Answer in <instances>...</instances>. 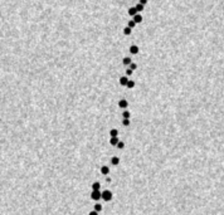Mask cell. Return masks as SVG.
I'll use <instances>...</instances> for the list:
<instances>
[{"label": "cell", "instance_id": "cell-13", "mask_svg": "<svg viewBox=\"0 0 224 215\" xmlns=\"http://www.w3.org/2000/svg\"><path fill=\"white\" fill-rule=\"evenodd\" d=\"M123 34H125V35H130V34H131V28H130V27H126V28L123 29Z\"/></svg>", "mask_w": 224, "mask_h": 215}, {"label": "cell", "instance_id": "cell-1", "mask_svg": "<svg viewBox=\"0 0 224 215\" xmlns=\"http://www.w3.org/2000/svg\"><path fill=\"white\" fill-rule=\"evenodd\" d=\"M112 192L110 190H105L103 192H102V199L105 200V201H111L112 200Z\"/></svg>", "mask_w": 224, "mask_h": 215}, {"label": "cell", "instance_id": "cell-4", "mask_svg": "<svg viewBox=\"0 0 224 215\" xmlns=\"http://www.w3.org/2000/svg\"><path fill=\"white\" fill-rule=\"evenodd\" d=\"M136 14H137V9H136V6H132V8H130V9H128V15L135 16Z\"/></svg>", "mask_w": 224, "mask_h": 215}, {"label": "cell", "instance_id": "cell-23", "mask_svg": "<svg viewBox=\"0 0 224 215\" xmlns=\"http://www.w3.org/2000/svg\"><path fill=\"white\" fill-rule=\"evenodd\" d=\"M132 73H134V71H132V69H127V71H126V75H131Z\"/></svg>", "mask_w": 224, "mask_h": 215}, {"label": "cell", "instance_id": "cell-6", "mask_svg": "<svg viewBox=\"0 0 224 215\" xmlns=\"http://www.w3.org/2000/svg\"><path fill=\"white\" fill-rule=\"evenodd\" d=\"M139 50H140V49H139L137 45H131V47H130V52H131L132 54H137Z\"/></svg>", "mask_w": 224, "mask_h": 215}, {"label": "cell", "instance_id": "cell-8", "mask_svg": "<svg viewBox=\"0 0 224 215\" xmlns=\"http://www.w3.org/2000/svg\"><path fill=\"white\" fill-rule=\"evenodd\" d=\"M101 174H102V175H108V174H110V169H108L107 166H102V167H101Z\"/></svg>", "mask_w": 224, "mask_h": 215}, {"label": "cell", "instance_id": "cell-5", "mask_svg": "<svg viewBox=\"0 0 224 215\" xmlns=\"http://www.w3.org/2000/svg\"><path fill=\"white\" fill-rule=\"evenodd\" d=\"M127 83H128V79H127L126 75H123V77L120 78V84L121 86H127Z\"/></svg>", "mask_w": 224, "mask_h": 215}, {"label": "cell", "instance_id": "cell-21", "mask_svg": "<svg viewBox=\"0 0 224 215\" xmlns=\"http://www.w3.org/2000/svg\"><path fill=\"white\" fill-rule=\"evenodd\" d=\"M135 25H136V23H135L134 20H130V22H128V27H130L131 29H132V28H134Z\"/></svg>", "mask_w": 224, "mask_h": 215}, {"label": "cell", "instance_id": "cell-14", "mask_svg": "<svg viewBox=\"0 0 224 215\" xmlns=\"http://www.w3.org/2000/svg\"><path fill=\"white\" fill-rule=\"evenodd\" d=\"M127 88H130V89H132L134 87H135V82L134 81H128V83H127V86H126Z\"/></svg>", "mask_w": 224, "mask_h": 215}, {"label": "cell", "instance_id": "cell-12", "mask_svg": "<svg viewBox=\"0 0 224 215\" xmlns=\"http://www.w3.org/2000/svg\"><path fill=\"white\" fill-rule=\"evenodd\" d=\"M110 135H111V137H117V135H118V131H117L116 128H112L111 131H110Z\"/></svg>", "mask_w": 224, "mask_h": 215}, {"label": "cell", "instance_id": "cell-17", "mask_svg": "<svg viewBox=\"0 0 224 215\" xmlns=\"http://www.w3.org/2000/svg\"><path fill=\"white\" fill-rule=\"evenodd\" d=\"M122 116H123V118H130V116H131V113L128 112V111H123V113H122Z\"/></svg>", "mask_w": 224, "mask_h": 215}, {"label": "cell", "instance_id": "cell-9", "mask_svg": "<svg viewBox=\"0 0 224 215\" xmlns=\"http://www.w3.org/2000/svg\"><path fill=\"white\" fill-rule=\"evenodd\" d=\"M118 142H120V140L117 137H111V140H110V143H111L112 146H117Z\"/></svg>", "mask_w": 224, "mask_h": 215}, {"label": "cell", "instance_id": "cell-20", "mask_svg": "<svg viewBox=\"0 0 224 215\" xmlns=\"http://www.w3.org/2000/svg\"><path fill=\"white\" fill-rule=\"evenodd\" d=\"M122 125H123V126H128V125H130V120H127V118H123V121H122Z\"/></svg>", "mask_w": 224, "mask_h": 215}, {"label": "cell", "instance_id": "cell-16", "mask_svg": "<svg viewBox=\"0 0 224 215\" xmlns=\"http://www.w3.org/2000/svg\"><path fill=\"white\" fill-rule=\"evenodd\" d=\"M144 6H145V5H142V4H140V3H139V4L136 5V9H137V13H139V11H142V10H144Z\"/></svg>", "mask_w": 224, "mask_h": 215}, {"label": "cell", "instance_id": "cell-7", "mask_svg": "<svg viewBox=\"0 0 224 215\" xmlns=\"http://www.w3.org/2000/svg\"><path fill=\"white\" fill-rule=\"evenodd\" d=\"M134 22H135L136 24H139V23H141V22H142V16H141L140 14H136V15L134 16Z\"/></svg>", "mask_w": 224, "mask_h": 215}, {"label": "cell", "instance_id": "cell-10", "mask_svg": "<svg viewBox=\"0 0 224 215\" xmlns=\"http://www.w3.org/2000/svg\"><path fill=\"white\" fill-rule=\"evenodd\" d=\"M111 164L112 165H118V164H120V159L116 157V156H113V157L111 159Z\"/></svg>", "mask_w": 224, "mask_h": 215}, {"label": "cell", "instance_id": "cell-19", "mask_svg": "<svg viewBox=\"0 0 224 215\" xmlns=\"http://www.w3.org/2000/svg\"><path fill=\"white\" fill-rule=\"evenodd\" d=\"M116 147H117V148H120V150H122V148L125 147V143L122 142V141H120V142H118V145H117Z\"/></svg>", "mask_w": 224, "mask_h": 215}, {"label": "cell", "instance_id": "cell-11", "mask_svg": "<svg viewBox=\"0 0 224 215\" xmlns=\"http://www.w3.org/2000/svg\"><path fill=\"white\" fill-rule=\"evenodd\" d=\"M122 63H123L125 66H131V63H132V62H131V58H127V57H126V58H123Z\"/></svg>", "mask_w": 224, "mask_h": 215}, {"label": "cell", "instance_id": "cell-3", "mask_svg": "<svg viewBox=\"0 0 224 215\" xmlns=\"http://www.w3.org/2000/svg\"><path fill=\"white\" fill-rule=\"evenodd\" d=\"M127 106H128V102H127L126 100H121V101L118 102V107L123 108V109H126V108H127Z\"/></svg>", "mask_w": 224, "mask_h": 215}, {"label": "cell", "instance_id": "cell-22", "mask_svg": "<svg viewBox=\"0 0 224 215\" xmlns=\"http://www.w3.org/2000/svg\"><path fill=\"white\" fill-rule=\"evenodd\" d=\"M137 68V64L136 63H131V66H130V69H132V71H135Z\"/></svg>", "mask_w": 224, "mask_h": 215}, {"label": "cell", "instance_id": "cell-24", "mask_svg": "<svg viewBox=\"0 0 224 215\" xmlns=\"http://www.w3.org/2000/svg\"><path fill=\"white\" fill-rule=\"evenodd\" d=\"M88 215H98V211H96V210H93V211H91Z\"/></svg>", "mask_w": 224, "mask_h": 215}, {"label": "cell", "instance_id": "cell-25", "mask_svg": "<svg viewBox=\"0 0 224 215\" xmlns=\"http://www.w3.org/2000/svg\"><path fill=\"white\" fill-rule=\"evenodd\" d=\"M140 4H142V5H146V4H147V0H140Z\"/></svg>", "mask_w": 224, "mask_h": 215}, {"label": "cell", "instance_id": "cell-2", "mask_svg": "<svg viewBox=\"0 0 224 215\" xmlns=\"http://www.w3.org/2000/svg\"><path fill=\"white\" fill-rule=\"evenodd\" d=\"M91 198L97 201V200H100V199L102 198V192H100V190H93L92 194H91Z\"/></svg>", "mask_w": 224, "mask_h": 215}, {"label": "cell", "instance_id": "cell-15", "mask_svg": "<svg viewBox=\"0 0 224 215\" xmlns=\"http://www.w3.org/2000/svg\"><path fill=\"white\" fill-rule=\"evenodd\" d=\"M100 186H101L100 182H93V184H92V189H93V190H100Z\"/></svg>", "mask_w": 224, "mask_h": 215}, {"label": "cell", "instance_id": "cell-18", "mask_svg": "<svg viewBox=\"0 0 224 215\" xmlns=\"http://www.w3.org/2000/svg\"><path fill=\"white\" fill-rule=\"evenodd\" d=\"M95 210L100 213V211L102 210V205H101V204H96V205H95Z\"/></svg>", "mask_w": 224, "mask_h": 215}]
</instances>
